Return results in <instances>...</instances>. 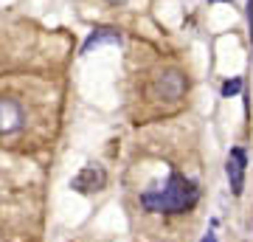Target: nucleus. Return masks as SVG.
Masks as SVG:
<instances>
[{
    "label": "nucleus",
    "instance_id": "7",
    "mask_svg": "<svg viewBox=\"0 0 253 242\" xmlns=\"http://www.w3.org/2000/svg\"><path fill=\"white\" fill-rule=\"evenodd\" d=\"M239 90H242V79H239V76H234V79H228L225 85H222V96H225V99H231V96H236Z\"/></svg>",
    "mask_w": 253,
    "mask_h": 242
},
{
    "label": "nucleus",
    "instance_id": "1",
    "mask_svg": "<svg viewBox=\"0 0 253 242\" xmlns=\"http://www.w3.org/2000/svg\"><path fill=\"white\" fill-rule=\"evenodd\" d=\"M141 206L152 214H186L200 200V189L180 172H172L163 189H146L141 194Z\"/></svg>",
    "mask_w": 253,
    "mask_h": 242
},
{
    "label": "nucleus",
    "instance_id": "11",
    "mask_svg": "<svg viewBox=\"0 0 253 242\" xmlns=\"http://www.w3.org/2000/svg\"><path fill=\"white\" fill-rule=\"evenodd\" d=\"M208 3H228V0H208Z\"/></svg>",
    "mask_w": 253,
    "mask_h": 242
},
{
    "label": "nucleus",
    "instance_id": "4",
    "mask_svg": "<svg viewBox=\"0 0 253 242\" xmlns=\"http://www.w3.org/2000/svg\"><path fill=\"white\" fill-rule=\"evenodd\" d=\"M104 186H107V172L101 169V166H96V163L82 166L79 175L71 180V189L79 192V194H93V192H101Z\"/></svg>",
    "mask_w": 253,
    "mask_h": 242
},
{
    "label": "nucleus",
    "instance_id": "9",
    "mask_svg": "<svg viewBox=\"0 0 253 242\" xmlns=\"http://www.w3.org/2000/svg\"><path fill=\"white\" fill-rule=\"evenodd\" d=\"M104 3H110V6H124L126 0H104Z\"/></svg>",
    "mask_w": 253,
    "mask_h": 242
},
{
    "label": "nucleus",
    "instance_id": "5",
    "mask_svg": "<svg viewBox=\"0 0 253 242\" xmlns=\"http://www.w3.org/2000/svg\"><path fill=\"white\" fill-rule=\"evenodd\" d=\"M245 169H248V155H245L242 146H234L231 155H228L225 175H228V183H231V192L236 197L245 192Z\"/></svg>",
    "mask_w": 253,
    "mask_h": 242
},
{
    "label": "nucleus",
    "instance_id": "6",
    "mask_svg": "<svg viewBox=\"0 0 253 242\" xmlns=\"http://www.w3.org/2000/svg\"><path fill=\"white\" fill-rule=\"evenodd\" d=\"M121 43V31L113 26H96L87 34L84 45H82V54H90L93 48H101V45H118Z\"/></svg>",
    "mask_w": 253,
    "mask_h": 242
},
{
    "label": "nucleus",
    "instance_id": "8",
    "mask_svg": "<svg viewBox=\"0 0 253 242\" xmlns=\"http://www.w3.org/2000/svg\"><path fill=\"white\" fill-rule=\"evenodd\" d=\"M248 23H251V40H253V0H248Z\"/></svg>",
    "mask_w": 253,
    "mask_h": 242
},
{
    "label": "nucleus",
    "instance_id": "3",
    "mask_svg": "<svg viewBox=\"0 0 253 242\" xmlns=\"http://www.w3.org/2000/svg\"><path fill=\"white\" fill-rule=\"evenodd\" d=\"M26 124V110L17 99L11 96H0V138H9V135L20 133Z\"/></svg>",
    "mask_w": 253,
    "mask_h": 242
},
{
    "label": "nucleus",
    "instance_id": "10",
    "mask_svg": "<svg viewBox=\"0 0 253 242\" xmlns=\"http://www.w3.org/2000/svg\"><path fill=\"white\" fill-rule=\"evenodd\" d=\"M203 242H217V237H214V234H206V237H203Z\"/></svg>",
    "mask_w": 253,
    "mask_h": 242
},
{
    "label": "nucleus",
    "instance_id": "2",
    "mask_svg": "<svg viewBox=\"0 0 253 242\" xmlns=\"http://www.w3.org/2000/svg\"><path fill=\"white\" fill-rule=\"evenodd\" d=\"M186 88H189V79H186V73L177 71V68H169V71L158 73L155 82H152V93L158 99H166V101L183 99Z\"/></svg>",
    "mask_w": 253,
    "mask_h": 242
}]
</instances>
